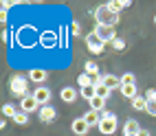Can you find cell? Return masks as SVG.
<instances>
[{
  "instance_id": "28",
  "label": "cell",
  "mask_w": 156,
  "mask_h": 136,
  "mask_svg": "<svg viewBox=\"0 0 156 136\" xmlns=\"http://www.w3.org/2000/svg\"><path fill=\"white\" fill-rule=\"evenodd\" d=\"M112 48H114V51H126V40L117 37V40L112 42Z\"/></svg>"
},
{
  "instance_id": "34",
  "label": "cell",
  "mask_w": 156,
  "mask_h": 136,
  "mask_svg": "<svg viewBox=\"0 0 156 136\" xmlns=\"http://www.w3.org/2000/svg\"><path fill=\"white\" fill-rule=\"evenodd\" d=\"M11 5H16V2H9V0H5L0 7H2V11H9V7H11Z\"/></svg>"
},
{
  "instance_id": "6",
  "label": "cell",
  "mask_w": 156,
  "mask_h": 136,
  "mask_svg": "<svg viewBox=\"0 0 156 136\" xmlns=\"http://www.w3.org/2000/svg\"><path fill=\"white\" fill-rule=\"evenodd\" d=\"M20 110H22V112H27V114H31V112L40 110V103H37V99L33 97V92H29L27 97H22V99H20Z\"/></svg>"
},
{
  "instance_id": "21",
  "label": "cell",
  "mask_w": 156,
  "mask_h": 136,
  "mask_svg": "<svg viewBox=\"0 0 156 136\" xmlns=\"http://www.w3.org/2000/svg\"><path fill=\"white\" fill-rule=\"evenodd\" d=\"M103 108H106V99H101V97H95V99L90 101V110H95V112H106Z\"/></svg>"
},
{
  "instance_id": "10",
  "label": "cell",
  "mask_w": 156,
  "mask_h": 136,
  "mask_svg": "<svg viewBox=\"0 0 156 136\" xmlns=\"http://www.w3.org/2000/svg\"><path fill=\"white\" fill-rule=\"evenodd\" d=\"M27 77H29V81H33V83H37V86H42V83L46 81V77H48V72H46L44 68H31Z\"/></svg>"
},
{
  "instance_id": "9",
  "label": "cell",
  "mask_w": 156,
  "mask_h": 136,
  "mask_svg": "<svg viewBox=\"0 0 156 136\" xmlns=\"http://www.w3.org/2000/svg\"><path fill=\"white\" fill-rule=\"evenodd\" d=\"M33 97L37 99L40 108H42V106H48V101H51V90H48L46 86H37V88L33 90Z\"/></svg>"
},
{
  "instance_id": "4",
  "label": "cell",
  "mask_w": 156,
  "mask_h": 136,
  "mask_svg": "<svg viewBox=\"0 0 156 136\" xmlns=\"http://www.w3.org/2000/svg\"><path fill=\"white\" fill-rule=\"evenodd\" d=\"M92 31L97 33V37H99V42H101L103 46L112 44V42L117 40V29H114V26H101V24H97Z\"/></svg>"
},
{
  "instance_id": "35",
  "label": "cell",
  "mask_w": 156,
  "mask_h": 136,
  "mask_svg": "<svg viewBox=\"0 0 156 136\" xmlns=\"http://www.w3.org/2000/svg\"><path fill=\"white\" fill-rule=\"evenodd\" d=\"M141 136H152V134H150L147 130H143V132H141Z\"/></svg>"
},
{
  "instance_id": "8",
  "label": "cell",
  "mask_w": 156,
  "mask_h": 136,
  "mask_svg": "<svg viewBox=\"0 0 156 136\" xmlns=\"http://www.w3.org/2000/svg\"><path fill=\"white\" fill-rule=\"evenodd\" d=\"M70 130H73V134H77V136H86V134H88V130H90V125L86 123V119H84V117H79V119H73Z\"/></svg>"
},
{
  "instance_id": "31",
  "label": "cell",
  "mask_w": 156,
  "mask_h": 136,
  "mask_svg": "<svg viewBox=\"0 0 156 136\" xmlns=\"http://www.w3.org/2000/svg\"><path fill=\"white\" fill-rule=\"evenodd\" d=\"M145 112H147L150 117H156V103H150V106H147V110H145Z\"/></svg>"
},
{
  "instance_id": "17",
  "label": "cell",
  "mask_w": 156,
  "mask_h": 136,
  "mask_svg": "<svg viewBox=\"0 0 156 136\" xmlns=\"http://www.w3.org/2000/svg\"><path fill=\"white\" fill-rule=\"evenodd\" d=\"M77 83H79V88H90V86H95V77H90V75H86V72H81V75L77 77Z\"/></svg>"
},
{
  "instance_id": "30",
  "label": "cell",
  "mask_w": 156,
  "mask_h": 136,
  "mask_svg": "<svg viewBox=\"0 0 156 136\" xmlns=\"http://www.w3.org/2000/svg\"><path fill=\"white\" fill-rule=\"evenodd\" d=\"M121 83H134V75L132 72H126V75L121 77Z\"/></svg>"
},
{
  "instance_id": "20",
  "label": "cell",
  "mask_w": 156,
  "mask_h": 136,
  "mask_svg": "<svg viewBox=\"0 0 156 136\" xmlns=\"http://www.w3.org/2000/svg\"><path fill=\"white\" fill-rule=\"evenodd\" d=\"M95 95L101 97V99H108L110 97V88L106 86V83H95Z\"/></svg>"
},
{
  "instance_id": "26",
  "label": "cell",
  "mask_w": 156,
  "mask_h": 136,
  "mask_svg": "<svg viewBox=\"0 0 156 136\" xmlns=\"http://www.w3.org/2000/svg\"><path fill=\"white\" fill-rule=\"evenodd\" d=\"M81 97H84V99L90 103L92 99L97 97V95H95V86H90V88H81Z\"/></svg>"
},
{
  "instance_id": "13",
  "label": "cell",
  "mask_w": 156,
  "mask_h": 136,
  "mask_svg": "<svg viewBox=\"0 0 156 136\" xmlns=\"http://www.w3.org/2000/svg\"><path fill=\"white\" fill-rule=\"evenodd\" d=\"M59 97H62V101H64V103H75V101H77V90H75V88H62Z\"/></svg>"
},
{
  "instance_id": "18",
  "label": "cell",
  "mask_w": 156,
  "mask_h": 136,
  "mask_svg": "<svg viewBox=\"0 0 156 136\" xmlns=\"http://www.w3.org/2000/svg\"><path fill=\"white\" fill-rule=\"evenodd\" d=\"M147 99L145 97H136V99H132V110H136V112H141V110H147Z\"/></svg>"
},
{
  "instance_id": "24",
  "label": "cell",
  "mask_w": 156,
  "mask_h": 136,
  "mask_svg": "<svg viewBox=\"0 0 156 136\" xmlns=\"http://www.w3.org/2000/svg\"><path fill=\"white\" fill-rule=\"evenodd\" d=\"M11 121H13L16 125H27V123H29V114H27V112H22V110H20V112L16 114V117L11 119Z\"/></svg>"
},
{
  "instance_id": "11",
  "label": "cell",
  "mask_w": 156,
  "mask_h": 136,
  "mask_svg": "<svg viewBox=\"0 0 156 136\" xmlns=\"http://www.w3.org/2000/svg\"><path fill=\"white\" fill-rule=\"evenodd\" d=\"M119 90H121V95L126 97V99H130V101L139 97V92H136V83H121V88H119Z\"/></svg>"
},
{
  "instance_id": "7",
  "label": "cell",
  "mask_w": 156,
  "mask_h": 136,
  "mask_svg": "<svg viewBox=\"0 0 156 136\" xmlns=\"http://www.w3.org/2000/svg\"><path fill=\"white\" fill-rule=\"evenodd\" d=\"M37 117H40L42 123H53L57 119V110L53 106H42V108L37 110Z\"/></svg>"
},
{
  "instance_id": "32",
  "label": "cell",
  "mask_w": 156,
  "mask_h": 136,
  "mask_svg": "<svg viewBox=\"0 0 156 136\" xmlns=\"http://www.w3.org/2000/svg\"><path fill=\"white\" fill-rule=\"evenodd\" d=\"M9 40H11V35H9V31H7V29H2V42H5V44H9Z\"/></svg>"
},
{
  "instance_id": "22",
  "label": "cell",
  "mask_w": 156,
  "mask_h": 136,
  "mask_svg": "<svg viewBox=\"0 0 156 136\" xmlns=\"http://www.w3.org/2000/svg\"><path fill=\"white\" fill-rule=\"evenodd\" d=\"M84 72H86V75H90V77H97V75H101V72H99V66L95 64V61H86Z\"/></svg>"
},
{
  "instance_id": "36",
  "label": "cell",
  "mask_w": 156,
  "mask_h": 136,
  "mask_svg": "<svg viewBox=\"0 0 156 136\" xmlns=\"http://www.w3.org/2000/svg\"><path fill=\"white\" fill-rule=\"evenodd\" d=\"M123 136H141V132L139 134H123Z\"/></svg>"
},
{
  "instance_id": "23",
  "label": "cell",
  "mask_w": 156,
  "mask_h": 136,
  "mask_svg": "<svg viewBox=\"0 0 156 136\" xmlns=\"http://www.w3.org/2000/svg\"><path fill=\"white\" fill-rule=\"evenodd\" d=\"M2 114L9 117V119H13L16 114H18V108L13 106V103H5V106H2Z\"/></svg>"
},
{
  "instance_id": "1",
  "label": "cell",
  "mask_w": 156,
  "mask_h": 136,
  "mask_svg": "<svg viewBox=\"0 0 156 136\" xmlns=\"http://www.w3.org/2000/svg\"><path fill=\"white\" fill-rule=\"evenodd\" d=\"M92 18H95V22L101 24V26H117L119 20H121L119 13H114V11H110V9H108V5L97 7L95 11H92Z\"/></svg>"
},
{
  "instance_id": "5",
  "label": "cell",
  "mask_w": 156,
  "mask_h": 136,
  "mask_svg": "<svg viewBox=\"0 0 156 136\" xmlns=\"http://www.w3.org/2000/svg\"><path fill=\"white\" fill-rule=\"evenodd\" d=\"M40 46L42 48H55L57 44H59V40H57V35H55V31H51V29H46V31H42V33H40Z\"/></svg>"
},
{
  "instance_id": "16",
  "label": "cell",
  "mask_w": 156,
  "mask_h": 136,
  "mask_svg": "<svg viewBox=\"0 0 156 136\" xmlns=\"http://www.w3.org/2000/svg\"><path fill=\"white\" fill-rule=\"evenodd\" d=\"M84 119H86V123L90 125H99V121H101V112H95V110H88L86 114H84Z\"/></svg>"
},
{
  "instance_id": "27",
  "label": "cell",
  "mask_w": 156,
  "mask_h": 136,
  "mask_svg": "<svg viewBox=\"0 0 156 136\" xmlns=\"http://www.w3.org/2000/svg\"><path fill=\"white\" fill-rule=\"evenodd\" d=\"M68 29H70V33L75 35V37H77V35H81V26H79V22H77V20H73Z\"/></svg>"
},
{
  "instance_id": "2",
  "label": "cell",
  "mask_w": 156,
  "mask_h": 136,
  "mask_svg": "<svg viewBox=\"0 0 156 136\" xmlns=\"http://www.w3.org/2000/svg\"><path fill=\"white\" fill-rule=\"evenodd\" d=\"M9 90H11L13 97H27L29 95V77H22V75H13L9 79Z\"/></svg>"
},
{
  "instance_id": "29",
  "label": "cell",
  "mask_w": 156,
  "mask_h": 136,
  "mask_svg": "<svg viewBox=\"0 0 156 136\" xmlns=\"http://www.w3.org/2000/svg\"><path fill=\"white\" fill-rule=\"evenodd\" d=\"M145 99H147V103H156V88H150L147 92L143 95Z\"/></svg>"
},
{
  "instance_id": "25",
  "label": "cell",
  "mask_w": 156,
  "mask_h": 136,
  "mask_svg": "<svg viewBox=\"0 0 156 136\" xmlns=\"http://www.w3.org/2000/svg\"><path fill=\"white\" fill-rule=\"evenodd\" d=\"M68 33H70L68 26H62L59 29V46H66L68 44Z\"/></svg>"
},
{
  "instance_id": "19",
  "label": "cell",
  "mask_w": 156,
  "mask_h": 136,
  "mask_svg": "<svg viewBox=\"0 0 156 136\" xmlns=\"http://www.w3.org/2000/svg\"><path fill=\"white\" fill-rule=\"evenodd\" d=\"M86 46H88V51L92 55H101L103 51H106V46H103L101 42H86Z\"/></svg>"
},
{
  "instance_id": "12",
  "label": "cell",
  "mask_w": 156,
  "mask_h": 136,
  "mask_svg": "<svg viewBox=\"0 0 156 136\" xmlns=\"http://www.w3.org/2000/svg\"><path fill=\"white\" fill-rule=\"evenodd\" d=\"M139 132H143V130H141V125H139L136 119H128L126 123H123V134H139Z\"/></svg>"
},
{
  "instance_id": "15",
  "label": "cell",
  "mask_w": 156,
  "mask_h": 136,
  "mask_svg": "<svg viewBox=\"0 0 156 136\" xmlns=\"http://www.w3.org/2000/svg\"><path fill=\"white\" fill-rule=\"evenodd\" d=\"M103 83H106V86L110 88V92H112V90L121 88V77H117V75H112V72H108L106 79H103Z\"/></svg>"
},
{
  "instance_id": "33",
  "label": "cell",
  "mask_w": 156,
  "mask_h": 136,
  "mask_svg": "<svg viewBox=\"0 0 156 136\" xmlns=\"http://www.w3.org/2000/svg\"><path fill=\"white\" fill-rule=\"evenodd\" d=\"M0 22H2V26H7V11H0Z\"/></svg>"
},
{
  "instance_id": "37",
  "label": "cell",
  "mask_w": 156,
  "mask_h": 136,
  "mask_svg": "<svg viewBox=\"0 0 156 136\" xmlns=\"http://www.w3.org/2000/svg\"><path fill=\"white\" fill-rule=\"evenodd\" d=\"M154 24H156V16H154Z\"/></svg>"
},
{
  "instance_id": "3",
  "label": "cell",
  "mask_w": 156,
  "mask_h": 136,
  "mask_svg": "<svg viewBox=\"0 0 156 136\" xmlns=\"http://www.w3.org/2000/svg\"><path fill=\"white\" fill-rule=\"evenodd\" d=\"M117 125H119L117 114H112V112H101V121H99V125H97L101 134H106V136L114 134V132H117Z\"/></svg>"
},
{
  "instance_id": "14",
  "label": "cell",
  "mask_w": 156,
  "mask_h": 136,
  "mask_svg": "<svg viewBox=\"0 0 156 136\" xmlns=\"http://www.w3.org/2000/svg\"><path fill=\"white\" fill-rule=\"evenodd\" d=\"M132 2L130 0H110L108 2V9L110 11H114V13H119V11H123V9H128Z\"/></svg>"
}]
</instances>
